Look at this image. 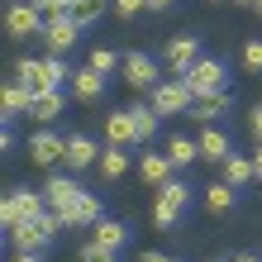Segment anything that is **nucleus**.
<instances>
[{
    "label": "nucleus",
    "mask_w": 262,
    "mask_h": 262,
    "mask_svg": "<svg viewBox=\"0 0 262 262\" xmlns=\"http://www.w3.org/2000/svg\"><path fill=\"white\" fill-rule=\"evenodd\" d=\"M186 205H191V186L181 177H172L167 186H158V205H152V224L158 229H172L181 214H186Z\"/></svg>",
    "instance_id": "obj_1"
},
{
    "label": "nucleus",
    "mask_w": 262,
    "mask_h": 262,
    "mask_svg": "<svg viewBox=\"0 0 262 262\" xmlns=\"http://www.w3.org/2000/svg\"><path fill=\"white\" fill-rule=\"evenodd\" d=\"M152 110L158 115H191V105H195V91L186 86V76H177V81H158L152 86Z\"/></svg>",
    "instance_id": "obj_2"
},
{
    "label": "nucleus",
    "mask_w": 262,
    "mask_h": 262,
    "mask_svg": "<svg viewBox=\"0 0 262 262\" xmlns=\"http://www.w3.org/2000/svg\"><path fill=\"white\" fill-rule=\"evenodd\" d=\"M48 214V195L38 191H5V205H0V224H19V220H43Z\"/></svg>",
    "instance_id": "obj_3"
},
{
    "label": "nucleus",
    "mask_w": 262,
    "mask_h": 262,
    "mask_svg": "<svg viewBox=\"0 0 262 262\" xmlns=\"http://www.w3.org/2000/svg\"><path fill=\"white\" fill-rule=\"evenodd\" d=\"M224 81H229V67L220 62V57H200V62L186 72V86L195 91V100L200 96H224Z\"/></svg>",
    "instance_id": "obj_4"
},
{
    "label": "nucleus",
    "mask_w": 262,
    "mask_h": 262,
    "mask_svg": "<svg viewBox=\"0 0 262 262\" xmlns=\"http://www.w3.org/2000/svg\"><path fill=\"white\" fill-rule=\"evenodd\" d=\"M43 14H38V5L34 0H14V5L5 10V34L10 38H29V34H43Z\"/></svg>",
    "instance_id": "obj_5"
},
{
    "label": "nucleus",
    "mask_w": 262,
    "mask_h": 262,
    "mask_svg": "<svg viewBox=\"0 0 262 262\" xmlns=\"http://www.w3.org/2000/svg\"><path fill=\"white\" fill-rule=\"evenodd\" d=\"M14 81H24L34 96H43V91H57V86H62V81L53 76L48 57H24V62H14Z\"/></svg>",
    "instance_id": "obj_6"
},
{
    "label": "nucleus",
    "mask_w": 262,
    "mask_h": 262,
    "mask_svg": "<svg viewBox=\"0 0 262 262\" xmlns=\"http://www.w3.org/2000/svg\"><path fill=\"white\" fill-rule=\"evenodd\" d=\"M119 72H124V81L134 91H152V86H158V62H152L148 53H124V67H119Z\"/></svg>",
    "instance_id": "obj_7"
},
{
    "label": "nucleus",
    "mask_w": 262,
    "mask_h": 262,
    "mask_svg": "<svg viewBox=\"0 0 262 262\" xmlns=\"http://www.w3.org/2000/svg\"><path fill=\"white\" fill-rule=\"evenodd\" d=\"M105 138H110L115 148H138V143H143V138H138V124H134V110L105 115Z\"/></svg>",
    "instance_id": "obj_8"
},
{
    "label": "nucleus",
    "mask_w": 262,
    "mask_h": 262,
    "mask_svg": "<svg viewBox=\"0 0 262 262\" xmlns=\"http://www.w3.org/2000/svg\"><path fill=\"white\" fill-rule=\"evenodd\" d=\"M76 34H81V24H76L72 14H57V19H48V24H43V43H48L53 53H72Z\"/></svg>",
    "instance_id": "obj_9"
},
{
    "label": "nucleus",
    "mask_w": 262,
    "mask_h": 262,
    "mask_svg": "<svg viewBox=\"0 0 262 262\" xmlns=\"http://www.w3.org/2000/svg\"><path fill=\"white\" fill-rule=\"evenodd\" d=\"M195 62H200V38H186V34H181V38L167 43V67H172V76H186Z\"/></svg>",
    "instance_id": "obj_10"
},
{
    "label": "nucleus",
    "mask_w": 262,
    "mask_h": 262,
    "mask_svg": "<svg viewBox=\"0 0 262 262\" xmlns=\"http://www.w3.org/2000/svg\"><path fill=\"white\" fill-rule=\"evenodd\" d=\"M0 110H5V124L19 115H34V91H29L24 81H10L5 91H0Z\"/></svg>",
    "instance_id": "obj_11"
},
{
    "label": "nucleus",
    "mask_w": 262,
    "mask_h": 262,
    "mask_svg": "<svg viewBox=\"0 0 262 262\" xmlns=\"http://www.w3.org/2000/svg\"><path fill=\"white\" fill-rule=\"evenodd\" d=\"M29 158H34L38 167H53L57 158H67V138H57V134H48V129L34 134V138H29Z\"/></svg>",
    "instance_id": "obj_12"
},
{
    "label": "nucleus",
    "mask_w": 262,
    "mask_h": 262,
    "mask_svg": "<svg viewBox=\"0 0 262 262\" xmlns=\"http://www.w3.org/2000/svg\"><path fill=\"white\" fill-rule=\"evenodd\" d=\"M72 96L76 100H100L105 96V72H96V67H81V72H72Z\"/></svg>",
    "instance_id": "obj_13"
},
{
    "label": "nucleus",
    "mask_w": 262,
    "mask_h": 262,
    "mask_svg": "<svg viewBox=\"0 0 262 262\" xmlns=\"http://www.w3.org/2000/svg\"><path fill=\"white\" fill-rule=\"evenodd\" d=\"M43 195H48V205H53V210H72V205H76V195H81V186H76L72 177H48Z\"/></svg>",
    "instance_id": "obj_14"
},
{
    "label": "nucleus",
    "mask_w": 262,
    "mask_h": 262,
    "mask_svg": "<svg viewBox=\"0 0 262 262\" xmlns=\"http://www.w3.org/2000/svg\"><path fill=\"white\" fill-rule=\"evenodd\" d=\"M138 172H143L148 186H167V181H172V158H167V152H143V158H138Z\"/></svg>",
    "instance_id": "obj_15"
},
{
    "label": "nucleus",
    "mask_w": 262,
    "mask_h": 262,
    "mask_svg": "<svg viewBox=\"0 0 262 262\" xmlns=\"http://www.w3.org/2000/svg\"><path fill=\"white\" fill-rule=\"evenodd\" d=\"M195 143H200V158H205V162H214V167H220L229 152H234V148H229V134H224V129H205V134L195 138Z\"/></svg>",
    "instance_id": "obj_16"
},
{
    "label": "nucleus",
    "mask_w": 262,
    "mask_h": 262,
    "mask_svg": "<svg viewBox=\"0 0 262 262\" xmlns=\"http://www.w3.org/2000/svg\"><path fill=\"white\" fill-rule=\"evenodd\" d=\"M91 162H100V148H96V138H86V134H72V138H67V167H91Z\"/></svg>",
    "instance_id": "obj_17"
},
{
    "label": "nucleus",
    "mask_w": 262,
    "mask_h": 262,
    "mask_svg": "<svg viewBox=\"0 0 262 262\" xmlns=\"http://www.w3.org/2000/svg\"><path fill=\"white\" fill-rule=\"evenodd\" d=\"M220 167H224V181H229V186H248V181L257 177L253 158H238V152H229V158H224Z\"/></svg>",
    "instance_id": "obj_18"
},
{
    "label": "nucleus",
    "mask_w": 262,
    "mask_h": 262,
    "mask_svg": "<svg viewBox=\"0 0 262 262\" xmlns=\"http://www.w3.org/2000/svg\"><path fill=\"white\" fill-rule=\"evenodd\" d=\"M96 167H100V177H105V181H119V177L129 172V148H115V143H110V148L100 152V162H96Z\"/></svg>",
    "instance_id": "obj_19"
},
{
    "label": "nucleus",
    "mask_w": 262,
    "mask_h": 262,
    "mask_svg": "<svg viewBox=\"0 0 262 262\" xmlns=\"http://www.w3.org/2000/svg\"><path fill=\"white\" fill-rule=\"evenodd\" d=\"M62 214H67V224H96L100 220V200L91 195V191H81V195H76V205L62 210Z\"/></svg>",
    "instance_id": "obj_20"
},
{
    "label": "nucleus",
    "mask_w": 262,
    "mask_h": 262,
    "mask_svg": "<svg viewBox=\"0 0 262 262\" xmlns=\"http://www.w3.org/2000/svg\"><path fill=\"white\" fill-rule=\"evenodd\" d=\"M224 110H229V91H224V96H200V100L191 105V119H200V124H214Z\"/></svg>",
    "instance_id": "obj_21"
},
{
    "label": "nucleus",
    "mask_w": 262,
    "mask_h": 262,
    "mask_svg": "<svg viewBox=\"0 0 262 262\" xmlns=\"http://www.w3.org/2000/svg\"><path fill=\"white\" fill-rule=\"evenodd\" d=\"M96 243H105V248H124V243H129V229L124 224H119V220H96Z\"/></svg>",
    "instance_id": "obj_22"
},
{
    "label": "nucleus",
    "mask_w": 262,
    "mask_h": 262,
    "mask_svg": "<svg viewBox=\"0 0 262 262\" xmlns=\"http://www.w3.org/2000/svg\"><path fill=\"white\" fill-rule=\"evenodd\" d=\"M62 91H43V96H34V119H43V124H53L57 115H62Z\"/></svg>",
    "instance_id": "obj_23"
},
{
    "label": "nucleus",
    "mask_w": 262,
    "mask_h": 262,
    "mask_svg": "<svg viewBox=\"0 0 262 262\" xmlns=\"http://www.w3.org/2000/svg\"><path fill=\"white\" fill-rule=\"evenodd\" d=\"M167 158H172V167H186V162H195L200 158V143H195V138H167Z\"/></svg>",
    "instance_id": "obj_24"
},
{
    "label": "nucleus",
    "mask_w": 262,
    "mask_h": 262,
    "mask_svg": "<svg viewBox=\"0 0 262 262\" xmlns=\"http://www.w3.org/2000/svg\"><path fill=\"white\" fill-rule=\"evenodd\" d=\"M234 191H238V186H229V181H214V186H205V205H210L214 214H224V210H234V200H238Z\"/></svg>",
    "instance_id": "obj_25"
},
{
    "label": "nucleus",
    "mask_w": 262,
    "mask_h": 262,
    "mask_svg": "<svg viewBox=\"0 0 262 262\" xmlns=\"http://www.w3.org/2000/svg\"><path fill=\"white\" fill-rule=\"evenodd\" d=\"M129 110H134V124H138V138H143V143H148V138L158 134V124H162V115L152 110V105H129Z\"/></svg>",
    "instance_id": "obj_26"
},
{
    "label": "nucleus",
    "mask_w": 262,
    "mask_h": 262,
    "mask_svg": "<svg viewBox=\"0 0 262 262\" xmlns=\"http://www.w3.org/2000/svg\"><path fill=\"white\" fill-rule=\"evenodd\" d=\"M100 10H105V0H76V5H72V19L86 29V24H96V19H100Z\"/></svg>",
    "instance_id": "obj_27"
},
{
    "label": "nucleus",
    "mask_w": 262,
    "mask_h": 262,
    "mask_svg": "<svg viewBox=\"0 0 262 262\" xmlns=\"http://www.w3.org/2000/svg\"><path fill=\"white\" fill-rule=\"evenodd\" d=\"M76 262H115V248H105V243H96L91 238L81 253H76Z\"/></svg>",
    "instance_id": "obj_28"
},
{
    "label": "nucleus",
    "mask_w": 262,
    "mask_h": 262,
    "mask_svg": "<svg viewBox=\"0 0 262 262\" xmlns=\"http://www.w3.org/2000/svg\"><path fill=\"white\" fill-rule=\"evenodd\" d=\"M91 67H96V72H105V76H110L115 67H124V57H115L110 48H96V53H91Z\"/></svg>",
    "instance_id": "obj_29"
},
{
    "label": "nucleus",
    "mask_w": 262,
    "mask_h": 262,
    "mask_svg": "<svg viewBox=\"0 0 262 262\" xmlns=\"http://www.w3.org/2000/svg\"><path fill=\"white\" fill-rule=\"evenodd\" d=\"M243 72H262V38L243 43Z\"/></svg>",
    "instance_id": "obj_30"
},
{
    "label": "nucleus",
    "mask_w": 262,
    "mask_h": 262,
    "mask_svg": "<svg viewBox=\"0 0 262 262\" xmlns=\"http://www.w3.org/2000/svg\"><path fill=\"white\" fill-rule=\"evenodd\" d=\"M138 10H148V0H115V14H119V19H134Z\"/></svg>",
    "instance_id": "obj_31"
},
{
    "label": "nucleus",
    "mask_w": 262,
    "mask_h": 262,
    "mask_svg": "<svg viewBox=\"0 0 262 262\" xmlns=\"http://www.w3.org/2000/svg\"><path fill=\"white\" fill-rule=\"evenodd\" d=\"M248 134L262 143V105H253V110H248Z\"/></svg>",
    "instance_id": "obj_32"
},
{
    "label": "nucleus",
    "mask_w": 262,
    "mask_h": 262,
    "mask_svg": "<svg viewBox=\"0 0 262 262\" xmlns=\"http://www.w3.org/2000/svg\"><path fill=\"white\" fill-rule=\"evenodd\" d=\"M138 262H172V257H167V253H143Z\"/></svg>",
    "instance_id": "obj_33"
},
{
    "label": "nucleus",
    "mask_w": 262,
    "mask_h": 262,
    "mask_svg": "<svg viewBox=\"0 0 262 262\" xmlns=\"http://www.w3.org/2000/svg\"><path fill=\"white\" fill-rule=\"evenodd\" d=\"M177 0H148V10H172Z\"/></svg>",
    "instance_id": "obj_34"
},
{
    "label": "nucleus",
    "mask_w": 262,
    "mask_h": 262,
    "mask_svg": "<svg viewBox=\"0 0 262 262\" xmlns=\"http://www.w3.org/2000/svg\"><path fill=\"white\" fill-rule=\"evenodd\" d=\"M253 167H257V181H262V148L253 152Z\"/></svg>",
    "instance_id": "obj_35"
},
{
    "label": "nucleus",
    "mask_w": 262,
    "mask_h": 262,
    "mask_svg": "<svg viewBox=\"0 0 262 262\" xmlns=\"http://www.w3.org/2000/svg\"><path fill=\"white\" fill-rule=\"evenodd\" d=\"M234 262H262V257H257V253H238Z\"/></svg>",
    "instance_id": "obj_36"
},
{
    "label": "nucleus",
    "mask_w": 262,
    "mask_h": 262,
    "mask_svg": "<svg viewBox=\"0 0 262 262\" xmlns=\"http://www.w3.org/2000/svg\"><path fill=\"white\" fill-rule=\"evenodd\" d=\"M14 262H38V253H19V257H14Z\"/></svg>",
    "instance_id": "obj_37"
},
{
    "label": "nucleus",
    "mask_w": 262,
    "mask_h": 262,
    "mask_svg": "<svg viewBox=\"0 0 262 262\" xmlns=\"http://www.w3.org/2000/svg\"><path fill=\"white\" fill-rule=\"evenodd\" d=\"M253 10H257V14H262V0H253Z\"/></svg>",
    "instance_id": "obj_38"
},
{
    "label": "nucleus",
    "mask_w": 262,
    "mask_h": 262,
    "mask_svg": "<svg viewBox=\"0 0 262 262\" xmlns=\"http://www.w3.org/2000/svg\"><path fill=\"white\" fill-rule=\"evenodd\" d=\"M238 5H248V10H253V0H238Z\"/></svg>",
    "instance_id": "obj_39"
},
{
    "label": "nucleus",
    "mask_w": 262,
    "mask_h": 262,
    "mask_svg": "<svg viewBox=\"0 0 262 262\" xmlns=\"http://www.w3.org/2000/svg\"><path fill=\"white\" fill-rule=\"evenodd\" d=\"M62 5H67V10H72V5H76V0H62Z\"/></svg>",
    "instance_id": "obj_40"
}]
</instances>
